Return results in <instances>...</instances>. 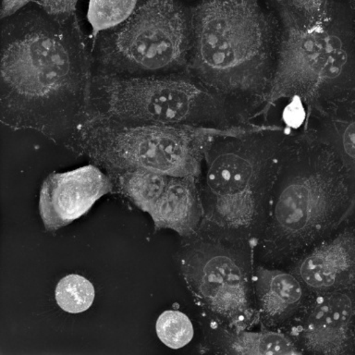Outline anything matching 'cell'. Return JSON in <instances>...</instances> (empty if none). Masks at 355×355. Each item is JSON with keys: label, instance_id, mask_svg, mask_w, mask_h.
Returning a JSON list of instances; mask_svg holds the SVG:
<instances>
[{"label": "cell", "instance_id": "cell-1", "mask_svg": "<svg viewBox=\"0 0 355 355\" xmlns=\"http://www.w3.org/2000/svg\"><path fill=\"white\" fill-rule=\"evenodd\" d=\"M0 121L65 143L87 121L93 64L76 15L57 19L35 1L1 19Z\"/></svg>", "mask_w": 355, "mask_h": 355}, {"label": "cell", "instance_id": "cell-2", "mask_svg": "<svg viewBox=\"0 0 355 355\" xmlns=\"http://www.w3.org/2000/svg\"><path fill=\"white\" fill-rule=\"evenodd\" d=\"M355 212V189L343 163L307 130H295L282 153L254 263L288 268L331 237Z\"/></svg>", "mask_w": 355, "mask_h": 355}, {"label": "cell", "instance_id": "cell-3", "mask_svg": "<svg viewBox=\"0 0 355 355\" xmlns=\"http://www.w3.org/2000/svg\"><path fill=\"white\" fill-rule=\"evenodd\" d=\"M294 132L252 123L213 139L198 185L202 219L196 235L254 247L265 227L282 153Z\"/></svg>", "mask_w": 355, "mask_h": 355}, {"label": "cell", "instance_id": "cell-4", "mask_svg": "<svg viewBox=\"0 0 355 355\" xmlns=\"http://www.w3.org/2000/svg\"><path fill=\"white\" fill-rule=\"evenodd\" d=\"M191 16L188 73L257 118L273 80L279 24L259 0H201Z\"/></svg>", "mask_w": 355, "mask_h": 355}, {"label": "cell", "instance_id": "cell-5", "mask_svg": "<svg viewBox=\"0 0 355 355\" xmlns=\"http://www.w3.org/2000/svg\"><path fill=\"white\" fill-rule=\"evenodd\" d=\"M279 13V49L273 80L259 116L279 100L298 99L306 115L355 98V36L329 16L324 26L307 30L283 0Z\"/></svg>", "mask_w": 355, "mask_h": 355}, {"label": "cell", "instance_id": "cell-6", "mask_svg": "<svg viewBox=\"0 0 355 355\" xmlns=\"http://www.w3.org/2000/svg\"><path fill=\"white\" fill-rule=\"evenodd\" d=\"M229 130L252 114L188 72L151 76L93 73L88 119Z\"/></svg>", "mask_w": 355, "mask_h": 355}, {"label": "cell", "instance_id": "cell-7", "mask_svg": "<svg viewBox=\"0 0 355 355\" xmlns=\"http://www.w3.org/2000/svg\"><path fill=\"white\" fill-rule=\"evenodd\" d=\"M230 130L92 118L68 146L110 174L143 168L199 180L208 146L216 136Z\"/></svg>", "mask_w": 355, "mask_h": 355}, {"label": "cell", "instance_id": "cell-8", "mask_svg": "<svg viewBox=\"0 0 355 355\" xmlns=\"http://www.w3.org/2000/svg\"><path fill=\"white\" fill-rule=\"evenodd\" d=\"M191 8L180 0H139L130 18L94 36L93 73L151 76L188 72Z\"/></svg>", "mask_w": 355, "mask_h": 355}, {"label": "cell", "instance_id": "cell-9", "mask_svg": "<svg viewBox=\"0 0 355 355\" xmlns=\"http://www.w3.org/2000/svg\"><path fill=\"white\" fill-rule=\"evenodd\" d=\"M184 239L178 252L180 274L205 318L236 329L257 324L252 244Z\"/></svg>", "mask_w": 355, "mask_h": 355}, {"label": "cell", "instance_id": "cell-10", "mask_svg": "<svg viewBox=\"0 0 355 355\" xmlns=\"http://www.w3.org/2000/svg\"><path fill=\"white\" fill-rule=\"evenodd\" d=\"M282 332L302 354H354L355 288L312 293Z\"/></svg>", "mask_w": 355, "mask_h": 355}, {"label": "cell", "instance_id": "cell-11", "mask_svg": "<svg viewBox=\"0 0 355 355\" xmlns=\"http://www.w3.org/2000/svg\"><path fill=\"white\" fill-rule=\"evenodd\" d=\"M112 189L111 177L94 165L50 174L42 185L39 202L44 227L55 232L72 223Z\"/></svg>", "mask_w": 355, "mask_h": 355}, {"label": "cell", "instance_id": "cell-12", "mask_svg": "<svg viewBox=\"0 0 355 355\" xmlns=\"http://www.w3.org/2000/svg\"><path fill=\"white\" fill-rule=\"evenodd\" d=\"M286 269L311 293L355 288V230L346 229L321 241Z\"/></svg>", "mask_w": 355, "mask_h": 355}, {"label": "cell", "instance_id": "cell-13", "mask_svg": "<svg viewBox=\"0 0 355 355\" xmlns=\"http://www.w3.org/2000/svg\"><path fill=\"white\" fill-rule=\"evenodd\" d=\"M252 282L261 329L282 332L312 295L304 283L286 268L254 263Z\"/></svg>", "mask_w": 355, "mask_h": 355}, {"label": "cell", "instance_id": "cell-14", "mask_svg": "<svg viewBox=\"0 0 355 355\" xmlns=\"http://www.w3.org/2000/svg\"><path fill=\"white\" fill-rule=\"evenodd\" d=\"M149 214L155 230H172L183 238L196 235L202 219L198 180L171 177L162 196Z\"/></svg>", "mask_w": 355, "mask_h": 355}, {"label": "cell", "instance_id": "cell-15", "mask_svg": "<svg viewBox=\"0 0 355 355\" xmlns=\"http://www.w3.org/2000/svg\"><path fill=\"white\" fill-rule=\"evenodd\" d=\"M302 128L332 149L355 189V98L313 110Z\"/></svg>", "mask_w": 355, "mask_h": 355}, {"label": "cell", "instance_id": "cell-16", "mask_svg": "<svg viewBox=\"0 0 355 355\" xmlns=\"http://www.w3.org/2000/svg\"><path fill=\"white\" fill-rule=\"evenodd\" d=\"M207 319V318H205ZM207 346L215 354L266 355L302 354L285 333L261 329H236L207 319Z\"/></svg>", "mask_w": 355, "mask_h": 355}, {"label": "cell", "instance_id": "cell-17", "mask_svg": "<svg viewBox=\"0 0 355 355\" xmlns=\"http://www.w3.org/2000/svg\"><path fill=\"white\" fill-rule=\"evenodd\" d=\"M114 178L125 194L140 209L149 213L162 196L171 176L143 168L113 172Z\"/></svg>", "mask_w": 355, "mask_h": 355}, {"label": "cell", "instance_id": "cell-18", "mask_svg": "<svg viewBox=\"0 0 355 355\" xmlns=\"http://www.w3.org/2000/svg\"><path fill=\"white\" fill-rule=\"evenodd\" d=\"M96 291L85 277L69 274L58 283L55 291L58 306L69 313L85 312L93 304Z\"/></svg>", "mask_w": 355, "mask_h": 355}, {"label": "cell", "instance_id": "cell-19", "mask_svg": "<svg viewBox=\"0 0 355 355\" xmlns=\"http://www.w3.org/2000/svg\"><path fill=\"white\" fill-rule=\"evenodd\" d=\"M139 0H90L87 19L93 35L113 29L132 15Z\"/></svg>", "mask_w": 355, "mask_h": 355}, {"label": "cell", "instance_id": "cell-20", "mask_svg": "<svg viewBox=\"0 0 355 355\" xmlns=\"http://www.w3.org/2000/svg\"><path fill=\"white\" fill-rule=\"evenodd\" d=\"M157 337L168 348L178 349L187 345L193 340V323L185 313L178 310H166L155 323Z\"/></svg>", "mask_w": 355, "mask_h": 355}, {"label": "cell", "instance_id": "cell-21", "mask_svg": "<svg viewBox=\"0 0 355 355\" xmlns=\"http://www.w3.org/2000/svg\"><path fill=\"white\" fill-rule=\"evenodd\" d=\"M307 30L319 29L326 24L329 16L327 0H283Z\"/></svg>", "mask_w": 355, "mask_h": 355}, {"label": "cell", "instance_id": "cell-22", "mask_svg": "<svg viewBox=\"0 0 355 355\" xmlns=\"http://www.w3.org/2000/svg\"><path fill=\"white\" fill-rule=\"evenodd\" d=\"M78 1L79 0H35L44 12L57 19H68L76 15Z\"/></svg>", "mask_w": 355, "mask_h": 355}, {"label": "cell", "instance_id": "cell-23", "mask_svg": "<svg viewBox=\"0 0 355 355\" xmlns=\"http://www.w3.org/2000/svg\"><path fill=\"white\" fill-rule=\"evenodd\" d=\"M35 0H2L0 19H6L19 12Z\"/></svg>", "mask_w": 355, "mask_h": 355}]
</instances>
